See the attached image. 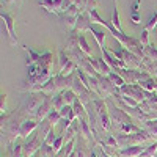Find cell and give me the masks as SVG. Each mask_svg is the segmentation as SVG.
I'll list each match as a JSON object with an SVG mask.
<instances>
[{
  "label": "cell",
  "instance_id": "obj_30",
  "mask_svg": "<svg viewBox=\"0 0 157 157\" xmlns=\"http://www.w3.org/2000/svg\"><path fill=\"white\" fill-rule=\"evenodd\" d=\"M149 32L143 27V30H141V33H140V38H138V41L143 44V47H149L151 46V41H149V35H148Z\"/></svg>",
  "mask_w": 157,
  "mask_h": 157
},
{
  "label": "cell",
  "instance_id": "obj_33",
  "mask_svg": "<svg viewBox=\"0 0 157 157\" xmlns=\"http://www.w3.org/2000/svg\"><path fill=\"white\" fill-rule=\"evenodd\" d=\"M145 29L148 30V32H151V30H154V29H157V13H155V14L149 19V22L145 25Z\"/></svg>",
  "mask_w": 157,
  "mask_h": 157
},
{
  "label": "cell",
  "instance_id": "obj_28",
  "mask_svg": "<svg viewBox=\"0 0 157 157\" xmlns=\"http://www.w3.org/2000/svg\"><path fill=\"white\" fill-rule=\"evenodd\" d=\"M52 104H54V109L55 110H61L66 104H64V99H63V96H61V93H58V94H55V96H52Z\"/></svg>",
  "mask_w": 157,
  "mask_h": 157
},
{
  "label": "cell",
  "instance_id": "obj_11",
  "mask_svg": "<svg viewBox=\"0 0 157 157\" xmlns=\"http://www.w3.org/2000/svg\"><path fill=\"white\" fill-rule=\"evenodd\" d=\"M39 6L46 10L47 13H52L55 16H60L63 13L64 0H39Z\"/></svg>",
  "mask_w": 157,
  "mask_h": 157
},
{
  "label": "cell",
  "instance_id": "obj_27",
  "mask_svg": "<svg viewBox=\"0 0 157 157\" xmlns=\"http://www.w3.org/2000/svg\"><path fill=\"white\" fill-rule=\"evenodd\" d=\"M110 80H112V83L116 86V88H123L124 85H126V82H124V78L120 75V74H116V72H112L110 75H107Z\"/></svg>",
  "mask_w": 157,
  "mask_h": 157
},
{
  "label": "cell",
  "instance_id": "obj_4",
  "mask_svg": "<svg viewBox=\"0 0 157 157\" xmlns=\"http://www.w3.org/2000/svg\"><path fill=\"white\" fill-rule=\"evenodd\" d=\"M44 96L46 94H43V93H29V96L24 98V101L21 102L19 109L22 110V113L27 118H35L39 105L44 101Z\"/></svg>",
  "mask_w": 157,
  "mask_h": 157
},
{
  "label": "cell",
  "instance_id": "obj_37",
  "mask_svg": "<svg viewBox=\"0 0 157 157\" xmlns=\"http://www.w3.org/2000/svg\"><path fill=\"white\" fill-rule=\"evenodd\" d=\"M32 157H43V155H41V152H39V151H38V152H36V154H33Z\"/></svg>",
  "mask_w": 157,
  "mask_h": 157
},
{
  "label": "cell",
  "instance_id": "obj_23",
  "mask_svg": "<svg viewBox=\"0 0 157 157\" xmlns=\"http://www.w3.org/2000/svg\"><path fill=\"white\" fill-rule=\"evenodd\" d=\"M60 112V115H61V118L63 120H69L71 123L75 120V113H74V109H72V105H64L61 110H58Z\"/></svg>",
  "mask_w": 157,
  "mask_h": 157
},
{
  "label": "cell",
  "instance_id": "obj_19",
  "mask_svg": "<svg viewBox=\"0 0 157 157\" xmlns=\"http://www.w3.org/2000/svg\"><path fill=\"white\" fill-rule=\"evenodd\" d=\"M138 85L145 91H148V93H155L157 91V78L154 75H148L146 78H143Z\"/></svg>",
  "mask_w": 157,
  "mask_h": 157
},
{
  "label": "cell",
  "instance_id": "obj_21",
  "mask_svg": "<svg viewBox=\"0 0 157 157\" xmlns=\"http://www.w3.org/2000/svg\"><path fill=\"white\" fill-rule=\"evenodd\" d=\"M140 3L141 0H135L134 5H132V11H130V21H132L134 24H140L141 22V16H140Z\"/></svg>",
  "mask_w": 157,
  "mask_h": 157
},
{
  "label": "cell",
  "instance_id": "obj_8",
  "mask_svg": "<svg viewBox=\"0 0 157 157\" xmlns=\"http://www.w3.org/2000/svg\"><path fill=\"white\" fill-rule=\"evenodd\" d=\"M43 143H44V138L39 134H33V137L30 140L27 138L25 143H24V154H25V157H32L33 154H36L39 149H41Z\"/></svg>",
  "mask_w": 157,
  "mask_h": 157
},
{
  "label": "cell",
  "instance_id": "obj_10",
  "mask_svg": "<svg viewBox=\"0 0 157 157\" xmlns=\"http://www.w3.org/2000/svg\"><path fill=\"white\" fill-rule=\"evenodd\" d=\"M39 121L35 118H25L19 127V137L21 138H29V135H33L35 130H38Z\"/></svg>",
  "mask_w": 157,
  "mask_h": 157
},
{
  "label": "cell",
  "instance_id": "obj_25",
  "mask_svg": "<svg viewBox=\"0 0 157 157\" xmlns=\"http://www.w3.org/2000/svg\"><path fill=\"white\" fill-rule=\"evenodd\" d=\"M61 96H63L64 104H66V105H72V104L77 101V94L74 93L72 90H64V91H61Z\"/></svg>",
  "mask_w": 157,
  "mask_h": 157
},
{
  "label": "cell",
  "instance_id": "obj_31",
  "mask_svg": "<svg viewBox=\"0 0 157 157\" xmlns=\"http://www.w3.org/2000/svg\"><path fill=\"white\" fill-rule=\"evenodd\" d=\"M72 5H78V6H82L83 8V0H64V6H63V13L66 11L69 6H72ZM85 10V8H83Z\"/></svg>",
  "mask_w": 157,
  "mask_h": 157
},
{
  "label": "cell",
  "instance_id": "obj_7",
  "mask_svg": "<svg viewBox=\"0 0 157 157\" xmlns=\"http://www.w3.org/2000/svg\"><path fill=\"white\" fill-rule=\"evenodd\" d=\"M120 94L134 99L138 104H141L143 101H146V91L143 90L140 85H127L126 83L123 88H120Z\"/></svg>",
  "mask_w": 157,
  "mask_h": 157
},
{
  "label": "cell",
  "instance_id": "obj_3",
  "mask_svg": "<svg viewBox=\"0 0 157 157\" xmlns=\"http://www.w3.org/2000/svg\"><path fill=\"white\" fill-rule=\"evenodd\" d=\"M110 52L115 55V58H116V60L123 61L129 69H141V71H143V63H141V58H140V57H137L135 54H132V52H129L127 49H124L123 46L113 47Z\"/></svg>",
  "mask_w": 157,
  "mask_h": 157
},
{
  "label": "cell",
  "instance_id": "obj_35",
  "mask_svg": "<svg viewBox=\"0 0 157 157\" xmlns=\"http://www.w3.org/2000/svg\"><path fill=\"white\" fill-rule=\"evenodd\" d=\"M57 137H58V135L54 134V130H50V132L47 134V137L44 138V143H46V145H50V146H52V145H54V141L57 140Z\"/></svg>",
  "mask_w": 157,
  "mask_h": 157
},
{
  "label": "cell",
  "instance_id": "obj_20",
  "mask_svg": "<svg viewBox=\"0 0 157 157\" xmlns=\"http://www.w3.org/2000/svg\"><path fill=\"white\" fill-rule=\"evenodd\" d=\"M75 143H77V137H75L74 140L68 141V143H64V146L57 152L55 157H69V155L74 152V149H75Z\"/></svg>",
  "mask_w": 157,
  "mask_h": 157
},
{
  "label": "cell",
  "instance_id": "obj_29",
  "mask_svg": "<svg viewBox=\"0 0 157 157\" xmlns=\"http://www.w3.org/2000/svg\"><path fill=\"white\" fill-rule=\"evenodd\" d=\"M143 58H148V60H151L152 63L157 64V50H155L152 46L145 47V57H143Z\"/></svg>",
  "mask_w": 157,
  "mask_h": 157
},
{
  "label": "cell",
  "instance_id": "obj_36",
  "mask_svg": "<svg viewBox=\"0 0 157 157\" xmlns=\"http://www.w3.org/2000/svg\"><path fill=\"white\" fill-rule=\"evenodd\" d=\"M11 2H16V0H2V3H11Z\"/></svg>",
  "mask_w": 157,
  "mask_h": 157
},
{
  "label": "cell",
  "instance_id": "obj_15",
  "mask_svg": "<svg viewBox=\"0 0 157 157\" xmlns=\"http://www.w3.org/2000/svg\"><path fill=\"white\" fill-rule=\"evenodd\" d=\"M6 157H25L24 154V145L17 141H13L6 146Z\"/></svg>",
  "mask_w": 157,
  "mask_h": 157
},
{
  "label": "cell",
  "instance_id": "obj_16",
  "mask_svg": "<svg viewBox=\"0 0 157 157\" xmlns=\"http://www.w3.org/2000/svg\"><path fill=\"white\" fill-rule=\"evenodd\" d=\"M146 146H130V148H124V149H120L118 152V157H140L141 152L145 151Z\"/></svg>",
  "mask_w": 157,
  "mask_h": 157
},
{
  "label": "cell",
  "instance_id": "obj_2",
  "mask_svg": "<svg viewBox=\"0 0 157 157\" xmlns=\"http://www.w3.org/2000/svg\"><path fill=\"white\" fill-rule=\"evenodd\" d=\"M116 137V141H118V146L120 149H124V148H130V146H141L145 143H152L155 141L152 138V135L149 132H146L145 129L141 132H137V134H129V135H124V134H118L115 135Z\"/></svg>",
  "mask_w": 157,
  "mask_h": 157
},
{
  "label": "cell",
  "instance_id": "obj_12",
  "mask_svg": "<svg viewBox=\"0 0 157 157\" xmlns=\"http://www.w3.org/2000/svg\"><path fill=\"white\" fill-rule=\"evenodd\" d=\"M54 110V104H52V98L50 96H44V101H43V104L39 105V109H38V112H36V115H35V120H38V121H43L44 118Z\"/></svg>",
  "mask_w": 157,
  "mask_h": 157
},
{
  "label": "cell",
  "instance_id": "obj_5",
  "mask_svg": "<svg viewBox=\"0 0 157 157\" xmlns=\"http://www.w3.org/2000/svg\"><path fill=\"white\" fill-rule=\"evenodd\" d=\"M24 50L27 52V66L39 64L44 68H52V64H54V55L50 52H36L29 46H24Z\"/></svg>",
  "mask_w": 157,
  "mask_h": 157
},
{
  "label": "cell",
  "instance_id": "obj_22",
  "mask_svg": "<svg viewBox=\"0 0 157 157\" xmlns=\"http://www.w3.org/2000/svg\"><path fill=\"white\" fill-rule=\"evenodd\" d=\"M91 33H93V36H94V39H96V43H98V46L101 47V50H104L105 49V32H101V30H96L94 27L90 30Z\"/></svg>",
  "mask_w": 157,
  "mask_h": 157
},
{
  "label": "cell",
  "instance_id": "obj_24",
  "mask_svg": "<svg viewBox=\"0 0 157 157\" xmlns=\"http://www.w3.org/2000/svg\"><path fill=\"white\" fill-rule=\"evenodd\" d=\"M78 47H80V50L83 52L85 55L91 57V47H90V44H88V41H86V38H85L83 33L78 35Z\"/></svg>",
  "mask_w": 157,
  "mask_h": 157
},
{
  "label": "cell",
  "instance_id": "obj_26",
  "mask_svg": "<svg viewBox=\"0 0 157 157\" xmlns=\"http://www.w3.org/2000/svg\"><path fill=\"white\" fill-rule=\"evenodd\" d=\"M155 152H157V141H152V143H149V145L145 148V151L141 152L140 157H154Z\"/></svg>",
  "mask_w": 157,
  "mask_h": 157
},
{
  "label": "cell",
  "instance_id": "obj_9",
  "mask_svg": "<svg viewBox=\"0 0 157 157\" xmlns=\"http://www.w3.org/2000/svg\"><path fill=\"white\" fill-rule=\"evenodd\" d=\"M0 17H2V24L5 25V29L8 32L10 43L13 46H16L19 43V39H17V35H16V30H14V17H13L10 13H5V11L0 13Z\"/></svg>",
  "mask_w": 157,
  "mask_h": 157
},
{
  "label": "cell",
  "instance_id": "obj_14",
  "mask_svg": "<svg viewBox=\"0 0 157 157\" xmlns=\"http://www.w3.org/2000/svg\"><path fill=\"white\" fill-rule=\"evenodd\" d=\"M93 29V24H91V19L88 16V13H82L80 16L77 17V25H75V30L78 33H85V32H90Z\"/></svg>",
  "mask_w": 157,
  "mask_h": 157
},
{
  "label": "cell",
  "instance_id": "obj_17",
  "mask_svg": "<svg viewBox=\"0 0 157 157\" xmlns=\"http://www.w3.org/2000/svg\"><path fill=\"white\" fill-rule=\"evenodd\" d=\"M116 74H120L127 85H137V69H118Z\"/></svg>",
  "mask_w": 157,
  "mask_h": 157
},
{
  "label": "cell",
  "instance_id": "obj_32",
  "mask_svg": "<svg viewBox=\"0 0 157 157\" xmlns=\"http://www.w3.org/2000/svg\"><path fill=\"white\" fill-rule=\"evenodd\" d=\"M83 8L85 11L98 10V0H83Z\"/></svg>",
  "mask_w": 157,
  "mask_h": 157
},
{
  "label": "cell",
  "instance_id": "obj_18",
  "mask_svg": "<svg viewBox=\"0 0 157 157\" xmlns=\"http://www.w3.org/2000/svg\"><path fill=\"white\" fill-rule=\"evenodd\" d=\"M60 17V22L64 29H68L69 32L75 30V25H77V17L75 16H71V14H66V13H61L58 16Z\"/></svg>",
  "mask_w": 157,
  "mask_h": 157
},
{
  "label": "cell",
  "instance_id": "obj_6",
  "mask_svg": "<svg viewBox=\"0 0 157 157\" xmlns=\"http://www.w3.org/2000/svg\"><path fill=\"white\" fill-rule=\"evenodd\" d=\"M71 90L77 94V99L83 104V107H88L90 104L93 102V94H94V93H91V91H90L80 80H78L77 75H74V82H72Z\"/></svg>",
  "mask_w": 157,
  "mask_h": 157
},
{
  "label": "cell",
  "instance_id": "obj_34",
  "mask_svg": "<svg viewBox=\"0 0 157 157\" xmlns=\"http://www.w3.org/2000/svg\"><path fill=\"white\" fill-rule=\"evenodd\" d=\"M0 112H2V115H6V94L5 93L0 94Z\"/></svg>",
  "mask_w": 157,
  "mask_h": 157
},
{
  "label": "cell",
  "instance_id": "obj_13",
  "mask_svg": "<svg viewBox=\"0 0 157 157\" xmlns=\"http://www.w3.org/2000/svg\"><path fill=\"white\" fill-rule=\"evenodd\" d=\"M90 63H91V66L96 69V72L101 74V75H110L113 72L112 68L109 66V63L104 58H93V57H90Z\"/></svg>",
  "mask_w": 157,
  "mask_h": 157
},
{
  "label": "cell",
  "instance_id": "obj_1",
  "mask_svg": "<svg viewBox=\"0 0 157 157\" xmlns=\"http://www.w3.org/2000/svg\"><path fill=\"white\" fill-rule=\"evenodd\" d=\"M93 105H94V113H96L99 129L105 134H112V121H110V113H109L107 102L104 99H101L99 96L93 94Z\"/></svg>",
  "mask_w": 157,
  "mask_h": 157
}]
</instances>
